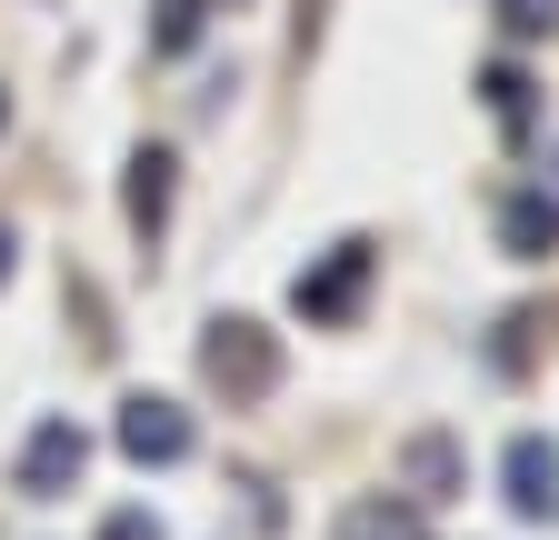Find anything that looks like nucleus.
I'll list each match as a JSON object with an SVG mask.
<instances>
[{"mask_svg": "<svg viewBox=\"0 0 559 540\" xmlns=\"http://www.w3.org/2000/svg\"><path fill=\"white\" fill-rule=\"evenodd\" d=\"M500 501H510L520 520H559V441H549V431H520V441L500 450Z\"/></svg>", "mask_w": 559, "mask_h": 540, "instance_id": "obj_1", "label": "nucleus"}, {"mask_svg": "<svg viewBox=\"0 0 559 540\" xmlns=\"http://www.w3.org/2000/svg\"><path fill=\"white\" fill-rule=\"evenodd\" d=\"M190 411L180 400H160V390H140V400H120V450L140 460V470H170V460H190Z\"/></svg>", "mask_w": 559, "mask_h": 540, "instance_id": "obj_2", "label": "nucleus"}, {"mask_svg": "<svg viewBox=\"0 0 559 540\" xmlns=\"http://www.w3.org/2000/svg\"><path fill=\"white\" fill-rule=\"evenodd\" d=\"M200 361H210V380L240 390V400H260V390L280 380V351H270V330H260V320H221V330L200 341Z\"/></svg>", "mask_w": 559, "mask_h": 540, "instance_id": "obj_3", "label": "nucleus"}, {"mask_svg": "<svg viewBox=\"0 0 559 540\" xmlns=\"http://www.w3.org/2000/svg\"><path fill=\"white\" fill-rule=\"evenodd\" d=\"M81 460H91V441H81V431H70V421H40V431L21 441V470H11V481H21L31 501H60L70 481H81Z\"/></svg>", "mask_w": 559, "mask_h": 540, "instance_id": "obj_4", "label": "nucleus"}, {"mask_svg": "<svg viewBox=\"0 0 559 540\" xmlns=\"http://www.w3.org/2000/svg\"><path fill=\"white\" fill-rule=\"evenodd\" d=\"M370 291V240H340L330 270H300V310L310 320H349V301Z\"/></svg>", "mask_w": 559, "mask_h": 540, "instance_id": "obj_5", "label": "nucleus"}, {"mask_svg": "<svg viewBox=\"0 0 559 540\" xmlns=\"http://www.w3.org/2000/svg\"><path fill=\"white\" fill-rule=\"evenodd\" d=\"M330 540H430V510L400 501V491H360V501L330 520Z\"/></svg>", "mask_w": 559, "mask_h": 540, "instance_id": "obj_6", "label": "nucleus"}, {"mask_svg": "<svg viewBox=\"0 0 559 540\" xmlns=\"http://www.w3.org/2000/svg\"><path fill=\"white\" fill-rule=\"evenodd\" d=\"M500 240H510V260H549L559 250V200L549 190H510L500 200Z\"/></svg>", "mask_w": 559, "mask_h": 540, "instance_id": "obj_7", "label": "nucleus"}, {"mask_svg": "<svg viewBox=\"0 0 559 540\" xmlns=\"http://www.w3.org/2000/svg\"><path fill=\"white\" fill-rule=\"evenodd\" d=\"M400 470H409V481H419L409 501H419V510H430V501H450V470H460V460H450V441H440V431H419V441L400 450Z\"/></svg>", "mask_w": 559, "mask_h": 540, "instance_id": "obj_8", "label": "nucleus"}, {"mask_svg": "<svg viewBox=\"0 0 559 540\" xmlns=\"http://www.w3.org/2000/svg\"><path fill=\"white\" fill-rule=\"evenodd\" d=\"M160 211H170V151H140L130 161V221L160 231Z\"/></svg>", "mask_w": 559, "mask_h": 540, "instance_id": "obj_9", "label": "nucleus"}, {"mask_svg": "<svg viewBox=\"0 0 559 540\" xmlns=\"http://www.w3.org/2000/svg\"><path fill=\"white\" fill-rule=\"evenodd\" d=\"M479 91H489V110H500L510 130H530V71H520V60H489V81H479Z\"/></svg>", "mask_w": 559, "mask_h": 540, "instance_id": "obj_10", "label": "nucleus"}, {"mask_svg": "<svg viewBox=\"0 0 559 540\" xmlns=\"http://www.w3.org/2000/svg\"><path fill=\"white\" fill-rule=\"evenodd\" d=\"M500 21H510L520 40H539V31H559V0H500Z\"/></svg>", "mask_w": 559, "mask_h": 540, "instance_id": "obj_11", "label": "nucleus"}, {"mask_svg": "<svg viewBox=\"0 0 559 540\" xmlns=\"http://www.w3.org/2000/svg\"><path fill=\"white\" fill-rule=\"evenodd\" d=\"M200 40V0H160V50H190Z\"/></svg>", "mask_w": 559, "mask_h": 540, "instance_id": "obj_12", "label": "nucleus"}, {"mask_svg": "<svg viewBox=\"0 0 559 540\" xmlns=\"http://www.w3.org/2000/svg\"><path fill=\"white\" fill-rule=\"evenodd\" d=\"M100 540H170V530H160L151 510H110V520H100Z\"/></svg>", "mask_w": 559, "mask_h": 540, "instance_id": "obj_13", "label": "nucleus"}, {"mask_svg": "<svg viewBox=\"0 0 559 540\" xmlns=\"http://www.w3.org/2000/svg\"><path fill=\"white\" fill-rule=\"evenodd\" d=\"M0 281H11V231H0Z\"/></svg>", "mask_w": 559, "mask_h": 540, "instance_id": "obj_14", "label": "nucleus"}]
</instances>
